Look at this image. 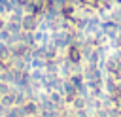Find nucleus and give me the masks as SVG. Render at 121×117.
Segmentation results:
<instances>
[{
  "label": "nucleus",
  "instance_id": "1",
  "mask_svg": "<svg viewBox=\"0 0 121 117\" xmlns=\"http://www.w3.org/2000/svg\"><path fill=\"white\" fill-rule=\"evenodd\" d=\"M68 60L70 62H79L81 60V49L78 45H70L68 47Z\"/></svg>",
  "mask_w": 121,
  "mask_h": 117
}]
</instances>
